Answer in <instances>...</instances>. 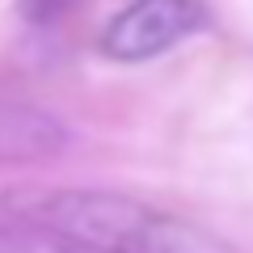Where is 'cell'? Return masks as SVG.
<instances>
[{
  "label": "cell",
  "instance_id": "obj_1",
  "mask_svg": "<svg viewBox=\"0 0 253 253\" xmlns=\"http://www.w3.org/2000/svg\"><path fill=\"white\" fill-rule=\"evenodd\" d=\"M4 215L89 253H215L181 219L114 190H13Z\"/></svg>",
  "mask_w": 253,
  "mask_h": 253
},
{
  "label": "cell",
  "instance_id": "obj_2",
  "mask_svg": "<svg viewBox=\"0 0 253 253\" xmlns=\"http://www.w3.org/2000/svg\"><path fill=\"white\" fill-rule=\"evenodd\" d=\"M207 26L203 0H131L101 30V51L118 63H144Z\"/></svg>",
  "mask_w": 253,
  "mask_h": 253
},
{
  "label": "cell",
  "instance_id": "obj_3",
  "mask_svg": "<svg viewBox=\"0 0 253 253\" xmlns=\"http://www.w3.org/2000/svg\"><path fill=\"white\" fill-rule=\"evenodd\" d=\"M68 144L55 114L26 101H0V161H42Z\"/></svg>",
  "mask_w": 253,
  "mask_h": 253
},
{
  "label": "cell",
  "instance_id": "obj_4",
  "mask_svg": "<svg viewBox=\"0 0 253 253\" xmlns=\"http://www.w3.org/2000/svg\"><path fill=\"white\" fill-rule=\"evenodd\" d=\"M0 253H89V249H81V245H72V241H59V236H51V232H38V228H30V224L9 219V224H0Z\"/></svg>",
  "mask_w": 253,
  "mask_h": 253
}]
</instances>
